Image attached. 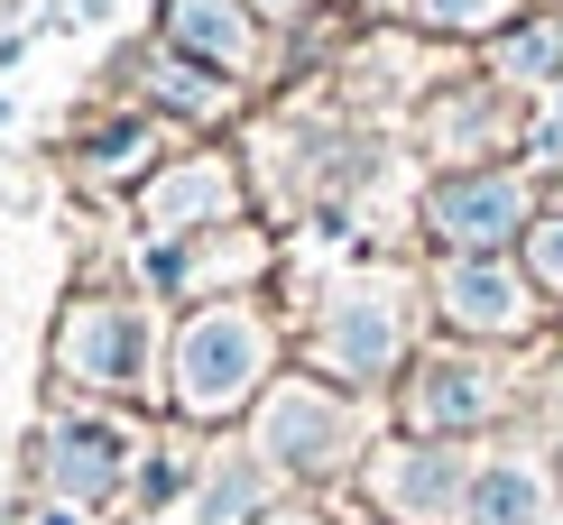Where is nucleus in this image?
Wrapping results in <instances>:
<instances>
[{
  "mask_svg": "<svg viewBox=\"0 0 563 525\" xmlns=\"http://www.w3.org/2000/svg\"><path fill=\"white\" fill-rule=\"evenodd\" d=\"M379 489H388V507H397V516H443L453 498H472V489H462V461H453L443 443L397 451V461L379 470Z\"/></svg>",
  "mask_w": 563,
  "mask_h": 525,
  "instance_id": "obj_8",
  "label": "nucleus"
},
{
  "mask_svg": "<svg viewBox=\"0 0 563 525\" xmlns=\"http://www.w3.org/2000/svg\"><path fill=\"white\" fill-rule=\"evenodd\" d=\"M536 525H563V516H536Z\"/></svg>",
  "mask_w": 563,
  "mask_h": 525,
  "instance_id": "obj_22",
  "label": "nucleus"
},
{
  "mask_svg": "<svg viewBox=\"0 0 563 525\" xmlns=\"http://www.w3.org/2000/svg\"><path fill=\"white\" fill-rule=\"evenodd\" d=\"M148 360H157V332L139 304H75L56 323V369L84 388H148Z\"/></svg>",
  "mask_w": 563,
  "mask_h": 525,
  "instance_id": "obj_2",
  "label": "nucleus"
},
{
  "mask_svg": "<svg viewBox=\"0 0 563 525\" xmlns=\"http://www.w3.org/2000/svg\"><path fill=\"white\" fill-rule=\"evenodd\" d=\"M536 507H545V489H536V470H518V461L481 470L472 498H462V516H472V525H536Z\"/></svg>",
  "mask_w": 563,
  "mask_h": 525,
  "instance_id": "obj_12",
  "label": "nucleus"
},
{
  "mask_svg": "<svg viewBox=\"0 0 563 525\" xmlns=\"http://www.w3.org/2000/svg\"><path fill=\"white\" fill-rule=\"evenodd\" d=\"M75 10H84V19H111V0H75Z\"/></svg>",
  "mask_w": 563,
  "mask_h": 525,
  "instance_id": "obj_18",
  "label": "nucleus"
},
{
  "mask_svg": "<svg viewBox=\"0 0 563 525\" xmlns=\"http://www.w3.org/2000/svg\"><path fill=\"white\" fill-rule=\"evenodd\" d=\"M167 37L185 46V56H203V65H250V19H241V0H176V10H167Z\"/></svg>",
  "mask_w": 563,
  "mask_h": 525,
  "instance_id": "obj_11",
  "label": "nucleus"
},
{
  "mask_svg": "<svg viewBox=\"0 0 563 525\" xmlns=\"http://www.w3.org/2000/svg\"><path fill=\"white\" fill-rule=\"evenodd\" d=\"M46 525H84V516H46Z\"/></svg>",
  "mask_w": 563,
  "mask_h": 525,
  "instance_id": "obj_20",
  "label": "nucleus"
},
{
  "mask_svg": "<svg viewBox=\"0 0 563 525\" xmlns=\"http://www.w3.org/2000/svg\"><path fill=\"white\" fill-rule=\"evenodd\" d=\"M536 277L563 295V222H536Z\"/></svg>",
  "mask_w": 563,
  "mask_h": 525,
  "instance_id": "obj_16",
  "label": "nucleus"
},
{
  "mask_svg": "<svg viewBox=\"0 0 563 525\" xmlns=\"http://www.w3.org/2000/svg\"><path fill=\"white\" fill-rule=\"evenodd\" d=\"M554 56H563V37H554V29L508 37V75H518V83H545V75H554Z\"/></svg>",
  "mask_w": 563,
  "mask_h": 525,
  "instance_id": "obj_13",
  "label": "nucleus"
},
{
  "mask_svg": "<svg viewBox=\"0 0 563 525\" xmlns=\"http://www.w3.org/2000/svg\"><path fill=\"white\" fill-rule=\"evenodd\" d=\"M222 212H231L222 157H195V166H176V176L148 185V222H157V231H195V222H222Z\"/></svg>",
  "mask_w": 563,
  "mask_h": 525,
  "instance_id": "obj_10",
  "label": "nucleus"
},
{
  "mask_svg": "<svg viewBox=\"0 0 563 525\" xmlns=\"http://www.w3.org/2000/svg\"><path fill=\"white\" fill-rule=\"evenodd\" d=\"M489 415V388L472 378V360H426L416 369V434H472Z\"/></svg>",
  "mask_w": 563,
  "mask_h": 525,
  "instance_id": "obj_9",
  "label": "nucleus"
},
{
  "mask_svg": "<svg viewBox=\"0 0 563 525\" xmlns=\"http://www.w3.org/2000/svg\"><path fill=\"white\" fill-rule=\"evenodd\" d=\"M443 314L472 323V332H527L536 295L508 258H462V268H443Z\"/></svg>",
  "mask_w": 563,
  "mask_h": 525,
  "instance_id": "obj_6",
  "label": "nucleus"
},
{
  "mask_svg": "<svg viewBox=\"0 0 563 525\" xmlns=\"http://www.w3.org/2000/svg\"><path fill=\"white\" fill-rule=\"evenodd\" d=\"M0 121H10V92H0Z\"/></svg>",
  "mask_w": 563,
  "mask_h": 525,
  "instance_id": "obj_21",
  "label": "nucleus"
},
{
  "mask_svg": "<svg viewBox=\"0 0 563 525\" xmlns=\"http://www.w3.org/2000/svg\"><path fill=\"white\" fill-rule=\"evenodd\" d=\"M268 525H314V516H268Z\"/></svg>",
  "mask_w": 563,
  "mask_h": 525,
  "instance_id": "obj_19",
  "label": "nucleus"
},
{
  "mask_svg": "<svg viewBox=\"0 0 563 525\" xmlns=\"http://www.w3.org/2000/svg\"><path fill=\"white\" fill-rule=\"evenodd\" d=\"M527 212H536V203H527V185L489 166V176H453V185H434L426 231H434V241H453V249H472V258H489L499 241H518V231H527Z\"/></svg>",
  "mask_w": 563,
  "mask_h": 525,
  "instance_id": "obj_3",
  "label": "nucleus"
},
{
  "mask_svg": "<svg viewBox=\"0 0 563 525\" xmlns=\"http://www.w3.org/2000/svg\"><path fill=\"white\" fill-rule=\"evenodd\" d=\"M545 148L563 157V83H554V102H545Z\"/></svg>",
  "mask_w": 563,
  "mask_h": 525,
  "instance_id": "obj_17",
  "label": "nucleus"
},
{
  "mask_svg": "<svg viewBox=\"0 0 563 525\" xmlns=\"http://www.w3.org/2000/svg\"><path fill=\"white\" fill-rule=\"evenodd\" d=\"M508 10H518V0H426L434 29H499Z\"/></svg>",
  "mask_w": 563,
  "mask_h": 525,
  "instance_id": "obj_15",
  "label": "nucleus"
},
{
  "mask_svg": "<svg viewBox=\"0 0 563 525\" xmlns=\"http://www.w3.org/2000/svg\"><path fill=\"white\" fill-rule=\"evenodd\" d=\"M46 480L75 489V507L102 498L121 480V434H111V424H56V434H46Z\"/></svg>",
  "mask_w": 563,
  "mask_h": 525,
  "instance_id": "obj_7",
  "label": "nucleus"
},
{
  "mask_svg": "<svg viewBox=\"0 0 563 525\" xmlns=\"http://www.w3.org/2000/svg\"><path fill=\"white\" fill-rule=\"evenodd\" d=\"M268 378V332L260 314H241V304H222V314H195L176 342V405L185 415H231L250 388Z\"/></svg>",
  "mask_w": 563,
  "mask_h": 525,
  "instance_id": "obj_1",
  "label": "nucleus"
},
{
  "mask_svg": "<svg viewBox=\"0 0 563 525\" xmlns=\"http://www.w3.org/2000/svg\"><path fill=\"white\" fill-rule=\"evenodd\" d=\"M250 498H260V480H250V470H222V480L203 489V525H241Z\"/></svg>",
  "mask_w": 563,
  "mask_h": 525,
  "instance_id": "obj_14",
  "label": "nucleus"
},
{
  "mask_svg": "<svg viewBox=\"0 0 563 525\" xmlns=\"http://www.w3.org/2000/svg\"><path fill=\"white\" fill-rule=\"evenodd\" d=\"M260 451L287 470H333L351 451V405L323 396V388H277L268 415H260Z\"/></svg>",
  "mask_w": 563,
  "mask_h": 525,
  "instance_id": "obj_4",
  "label": "nucleus"
},
{
  "mask_svg": "<svg viewBox=\"0 0 563 525\" xmlns=\"http://www.w3.org/2000/svg\"><path fill=\"white\" fill-rule=\"evenodd\" d=\"M323 360L342 378H379L397 360V295L388 286H351L333 304V323H323Z\"/></svg>",
  "mask_w": 563,
  "mask_h": 525,
  "instance_id": "obj_5",
  "label": "nucleus"
}]
</instances>
